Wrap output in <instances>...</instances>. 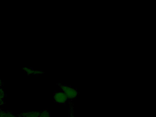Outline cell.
I'll return each mask as SVG.
<instances>
[{
    "instance_id": "13",
    "label": "cell",
    "mask_w": 156,
    "mask_h": 117,
    "mask_svg": "<svg viewBox=\"0 0 156 117\" xmlns=\"http://www.w3.org/2000/svg\"><path fill=\"white\" fill-rule=\"evenodd\" d=\"M19 116H20V115H19ZM20 117H21V116H20Z\"/></svg>"
},
{
    "instance_id": "2",
    "label": "cell",
    "mask_w": 156,
    "mask_h": 117,
    "mask_svg": "<svg viewBox=\"0 0 156 117\" xmlns=\"http://www.w3.org/2000/svg\"><path fill=\"white\" fill-rule=\"evenodd\" d=\"M54 99L56 103L62 105L70 102L66 94L62 90L55 91L54 93Z\"/></svg>"
},
{
    "instance_id": "7",
    "label": "cell",
    "mask_w": 156,
    "mask_h": 117,
    "mask_svg": "<svg viewBox=\"0 0 156 117\" xmlns=\"http://www.w3.org/2000/svg\"><path fill=\"white\" fill-rule=\"evenodd\" d=\"M6 96L5 91L2 87H0V99H3Z\"/></svg>"
},
{
    "instance_id": "3",
    "label": "cell",
    "mask_w": 156,
    "mask_h": 117,
    "mask_svg": "<svg viewBox=\"0 0 156 117\" xmlns=\"http://www.w3.org/2000/svg\"><path fill=\"white\" fill-rule=\"evenodd\" d=\"M40 112L32 111L23 112L20 114L22 117H39Z\"/></svg>"
},
{
    "instance_id": "10",
    "label": "cell",
    "mask_w": 156,
    "mask_h": 117,
    "mask_svg": "<svg viewBox=\"0 0 156 117\" xmlns=\"http://www.w3.org/2000/svg\"><path fill=\"white\" fill-rule=\"evenodd\" d=\"M3 111L1 109H0V117H2V114H3Z\"/></svg>"
},
{
    "instance_id": "6",
    "label": "cell",
    "mask_w": 156,
    "mask_h": 117,
    "mask_svg": "<svg viewBox=\"0 0 156 117\" xmlns=\"http://www.w3.org/2000/svg\"><path fill=\"white\" fill-rule=\"evenodd\" d=\"M2 117H17L12 112L9 111H3Z\"/></svg>"
},
{
    "instance_id": "11",
    "label": "cell",
    "mask_w": 156,
    "mask_h": 117,
    "mask_svg": "<svg viewBox=\"0 0 156 117\" xmlns=\"http://www.w3.org/2000/svg\"><path fill=\"white\" fill-rule=\"evenodd\" d=\"M2 85H3V83H2V80L0 79V87H2Z\"/></svg>"
},
{
    "instance_id": "1",
    "label": "cell",
    "mask_w": 156,
    "mask_h": 117,
    "mask_svg": "<svg viewBox=\"0 0 156 117\" xmlns=\"http://www.w3.org/2000/svg\"><path fill=\"white\" fill-rule=\"evenodd\" d=\"M57 85L60 87L61 90L66 94L70 102L76 99L78 94L80 93L76 89L72 87L71 86L62 84V83H58Z\"/></svg>"
},
{
    "instance_id": "5",
    "label": "cell",
    "mask_w": 156,
    "mask_h": 117,
    "mask_svg": "<svg viewBox=\"0 0 156 117\" xmlns=\"http://www.w3.org/2000/svg\"><path fill=\"white\" fill-rule=\"evenodd\" d=\"M22 70L28 75H33L34 69L31 68L24 67L22 68Z\"/></svg>"
},
{
    "instance_id": "12",
    "label": "cell",
    "mask_w": 156,
    "mask_h": 117,
    "mask_svg": "<svg viewBox=\"0 0 156 117\" xmlns=\"http://www.w3.org/2000/svg\"><path fill=\"white\" fill-rule=\"evenodd\" d=\"M17 117H21L20 116H19V115H18V116H17Z\"/></svg>"
},
{
    "instance_id": "9",
    "label": "cell",
    "mask_w": 156,
    "mask_h": 117,
    "mask_svg": "<svg viewBox=\"0 0 156 117\" xmlns=\"http://www.w3.org/2000/svg\"><path fill=\"white\" fill-rule=\"evenodd\" d=\"M5 104L4 100L0 99V106H3Z\"/></svg>"
},
{
    "instance_id": "4",
    "label": "cell",
    "mask_w": 156,
    "mask_h": 117,
    "mask_svg": "<svg viewBox=\"0 0 156 117\" xmlns=\"http://www.w3.org/2000/svg\"><path fill=\"white\" fill-rule=\"evenodd\" d=\"M39 117H51V114L47 110H44L43 111L40 112Z\"/></svg>"
},
{
    "instance_id": "8",
    "label": "cell",
    "mask_w": 156,
    "mask_h": 117,
    "mask_svg": "<svg viewBox=\"0 0 156 117\" xmlns=\"http://www.w3.org/2000/svg\"><path fill=\"white\" fill-rule=\"evenodd\" d=\"M44 71H43L42 70H38V69H36V70H34L33 75H41V74H44Z\"/></svg>"
}]
</instances>
